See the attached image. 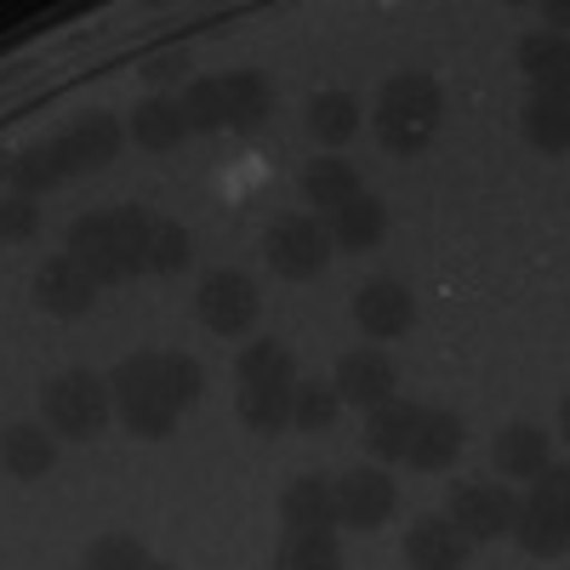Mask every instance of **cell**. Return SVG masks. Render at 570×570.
<instances>
[{
  "label": "cell",
  "mask_w": 570,
  "mask_h": 570,
  "mask_svg": "<svg viewBox=\"0 0 570 570\" xmlns=\"http://www.w3.org/2000/svg\"><path fill=\"white\" fill-rule=\"evenodd\" d=\"M149 228L155 217L137 206H109V212H86L69 223V257L104 285H126L137 274H149Z\"/></svg>",
  "instance_id": "cell-1"
},
{
  "label": "cell",
  "mask_w": 570,
  "mask_h": 570,
  "mask_svg": "<svg viewBox=\"0 0 570 570\" xmlns=\"http://www.w3.org/2000/svg\"><path fill=\"white\" fill-rule=\"evenodd\" d=\"M445 120V91L434 75H422V69H400L383 80V91H376V104H371V131L376 142H383L389 155L400 160H416L428 142H434Z\"/></svg>",
  "instance_id": "cell-2"
},
{
  "label": "cell",
  "mask_w": 570,
  "mask_h": 570,
  "mask_svg": "<svg viewBox=\"0 0 570 570\" xmlns=\"http://www.w3.org/2000/svg\"><path fill=\"white\" fill-rule=\"evenodd\" d=\"M109 400L120 411V422L137 440H166L177 428V400H171V376H166V348H142L126 354L109 376Z\"/></svg>",
  "instance_id": "cell-3"
},
{
  "label": "cell",
  "mask_w": 570,
  "mask_h": 570,
  "mask_svg": "<svg viewBox=\"0 0 570 570\" xmlns=\"http://www.w3.org/2000/svg\"><path fill=\"white\" fill-rule=\"evenodd\" d=\"M508 537L537 559H564V548H570V473L559 462H548L537 473L525 502H513Z\"/></svg>",
  "instance_id": "cell-4"
},
{
  "label": "cell",
  "mask_w": 570,
  "mask_h": 570,
  "mask_svg": "<svg viewBox=\"0 0 570 570\" xmlns=\"http://www.w3.org/2000/svg\"><path fill=\"white\" fill-rule=\"evenodd\" d=\"M40 416L58 440H98L109 416H115V400H109V383L91 371H63L40 389Z\"/></svg>",
  "instance_id": "cell-5"
},
{
  "label": "cell",
  "mask_w": 570,
  "mask_h": 570,
  "mask_svg": "<svg viewBox=\"0 0 570 570\" xmlns=\"http://www.w3.org/2000/svg\"><path fill=\"white\" fill-rule=\"evenodd\" d=\"M263 257L279 279H320L331 268V240H325V223L308 217V212H292V217H274L268 234H263Z\"/></svg>",
  "instance_id": "cell-6"
},
{
  "label": "cell",
  "mask_w": 570,
  "mask_h": 570,
  "mask_svg": "<svg viewBox=\"0 0 570 570\" xmlns=\"http://www.w3.org/2000/svg\"><path fill=\"white\" fill-rule=\"evenodd\" d=\"M445 525L473 548V542H497V537H508V525H513V497L502 491V485H491V480H462V485H451V497H445Z\"/></svg>",
  "instance_id": "cell-7"
},
{
  "label": "cell",
  "mask_w": 570,
  "mask_h": 570,
  "mask_svg": "<svg viewBox=\"0 0 570 570\" xmlns=\"http://www.w3.org/2000/svg\"><path fill=\"white\" fill-rule=\"evenodd\" d=\"M195 308H200V325L217 331V337H246V331L257 325L263 297L240 268H212L200 279V292H195Z\"/></svg>",
  "instance_id": "cell-8"
},
{
  "label": "cell",
  "mask_w": 570,
  "mask_h": 570,
  "mask_svg": "<svg viewBox=\"0 0 570 570\" xmlns=\"http://www.w3.org/2000/svg\"><path fill=\"white\" fill-rule=\"evenodd\" d=\"M120 142H126V131H120V120H115L109 109H86V115H75V120L52 137V149H58L63 177H86V171L115 166Z\"/></svg>",
  "instance_id": "cell-9"
},
{
  "label": "cell",
  "mask_w": 570,
  "mask_h": 570,
  "mask_svg": "<svg viewBox=\"0 0 570 570\" xmlns=\"http://www.w3.org/2000/svg\"><path fill=\"white\" fill-rule=\"evenodd\" d=\"M331 502H337V525H348V531H383L389 519H394V480L383 468H348V473H337L331 480Z\"/></svg>",
  "instance_id": "cell-10"
},
{
  "label": "cell",
  "mask_w": 570,
  "mask_h": 570,
  "mask_svg": "<svg viewBox=\"0 0 570 570\" xmlns=\"http://www.w3.org/2000/svg\"><path fill=\"white\" fill-rule=\"evenodd\" d=\"M354 325L365 331V337H376V343H394V337H405V331L416 325V297H411V285H400V279H365L360 292H354Z\"/></svg>",
  "instance_id": "cell-11"
},
{
  "label": "cell",
  "mask_w": 570,
  "mask_h": 570,
  "mask_svg": "<svg viewBox=\"0 0 570 570\" xmlns=\"http://www.w3.org/2000/svg\"><path fill=\"white\" fill-rule=\"evenodd\" d=\"M331 389H337V400L354 405V411H376V405L400 400V394H394V389H400V376H394V360H389L383 348H354V354L337 360V376H331Z\"/></svg>",
  "instance_id": "cell-12"
},
{
  "label": "cell",
  "mask_w": 570,
  "mask_h": 570,
  "mask_svg": "<svg viewBox=\"0 0 570 570\" xmlns=\"http://www.w3.org/2000/svg\"><path fill=\"white\" fill-rule=\"evenodd\" d=\"M35 303L46 314H58V320H80V314H91V303H98V279H91L69 252H58V257H46L35 268Z\"/></svg>",
  "instance_id": "cell-13"
},
{
  "label": "cell",
  "mask_w": 570,
  "mask_h": 570,
  "mask_svg": "<svg viewBox=\"0 0 570 570\" xmlns=\"http://www.w3.org/2000/svg\"><path fill=\"white\" fill-rule=\"evenodd\" d=\"M462 416L456 411H416V428H411V440H405V456L416 473H440L462 456Z\"/></svg>",
  "instance_id": "cell-14"
},
{
  "label": "cell",
  "mask_w": 570,
  "mask_h": 570,
  "mask_svg": "<svg viewBox=\"0 0 570 570\" xmlns=\"http://www.w3.org/2000/svg\"><path fill=\"white\" fill-rule=\"evenodd\" d=\"M279 525L292 537H331L337 531V502H331V485L320 473H303L279 491Z\"/></svg>",
  "instance_id": "cell-15"
},
{
  "label": "cell",
  "mask_w": 570,
  "mask_h": 570,
  "mask_svg": "<svg viewBox=\"0 0 570 570\" xmlns=\"http://www.w3.org/2000/svg\"><path fill=\"white\" fill-rule=\"evenodd\" d=\"M383 234H389V206L376 195H354L325 223V240L337 252H376V246H383Z\"/></svg>",
  "instance_id": "cell-16"
},
{
  "label": "cell",
  "mask_w": 570,
  "mask_h": 570,
  "mask_svg": "<svg viewBox=\"0 0 570 570\" xmlns=\"http://www.w3.org/2000/svg\"><path fill=\"white\" fill-rule=\"evenodd\" d=\"M52 462H58V434L46 422H12L0 434V468L12 480H40V473H52Z\"/></svg>",
  "instance_id": "cell-17"
},
{
  "label": "cell",
  "mask_w": 570,
  "mask_h": 570,
  "mask_svg": "<svg viewBox=\"0 0 570 570\" xmlns=\"http://www.w3.org/2000/svg\"><path fill=\"white\" fill-rule=\"evenodd\" d=\"M405 564L411 570H462L468 564V542L445 525V513H422L405 531Z\"/></svg>",
  "instance_id": "cell-18"
},
{
  "label": "cell",
  "mask_w": 570,
  "mask_h": 570,
  "mask_svg": "<svg viewBox=\"0 0 570 570\" xmlns=\"http://www.w3.org/2000/svg\"><path fill=\"white\" fill-rule=\"evenodd\" d=\"M491 462H497L502 480H537V473L548 468V434L531 428V422H513L491 440Z\"/></svg>",
  "instance_id": "cell-19"
},
{
  "label": "cell",
  "mask_w": 570,
  "mask_h": 570,
  "mask_svg": "<svg viewBox=\"0 0 570 570\" xmlns=\"http://www.w3.org/2000/svg\"><path fill=\"white\" fill-rule=\"evenodd\" d=\"M354 195H365L354 160H343V155H320V160H308V166H303V200H308V206H320L325 217L337 212V206H348Z\"/></svg>",
  "instance_id": "cell-20"
},
{
  "label": "cell",
  "mask_w": 570,
  "mask_h": 570,
  "mask_svg": "<svg viewBox=\"0 0 570 570\" xmlns=\"http://www.w3.org/2000/svg\"><path fill=\"white\" fill-rule=\"evenodd\" d=\"M513 63L525 69V80H531L537 91H564V75H570V46H564V35H559V29H537V35L519 40Z\"/></svg>",
  "instance_id": "cell-21"
},
{
  "label": "cell",
  "mask_w": 570,
  "mask_h": 570,
  "mask_svg": "<svg viewBox=\"0 0 570 570\" xmlns=\"http://www.w3.org/2000/svg\"><path fill=\"white\" fill-rule=\"evenodd\" d=\"M183 137H188V126H183V109H177V98H142L137 109H131V142L137 149H149V155H171V149H183Z\"/></svg>",
  "instance_id": "cell-22"
},
{
  "label": "cell",
  "mask_w": 570,
  "mask_h": 570,
  "mask_svg": "<svg viewBox=\"0 0 570 570\" xmlns=\"http://www.w3.org/2000/svg\"><path fill=\"white\" fill-rule=\"evenodd\" d=\"M360 98L354 91H320V98H308V115H303V126H308V137L320 142V149H343V142L360 131Z\"/></svg>",
  "instance_id": "cell-23"
},
{
  "label": "cell",
  "mask_w": 570,
  "mask_h": 570,
  "mask_svg": "<svg viewBox=\"0 0 570 570\" xmlns=\"http://www.w3.org/2000/svg\"><path fill=\"white\" fill-rule=\"evenodd\" d=\"M223 109H228V131H257L274 115V86L257 69H234L223 75Z\"/></svg>",
  "instance_id": "cell-24"
},
{
  "label": "cell",
  "mask_w": 570,
  "mask_h": 570,
  "mask_svg": "<svg viewBox=\"0 0 570 570\" xmlns=\"http://www.w3.org/2000/svg\"><path fill=\"white\" fill-rule=\"evenodd\" d=\"M519 126H525V142L542 155H564L570 149V104L564 91H531L525 115H519Z\"/></svg>",
  "instance_id": "cell-25"
},
{
  "label": "cell",
  "mask_w": 570,
  "mask_h": 570,
  "mask_svg": "<svg viewBox=\"0 0 570 570\" xmlns=\"http://www.w3.org/2000/svg\"><path fill=\"white\" fill-rule=\"evenodd\" d=\"M234 411L252 434H285L292 428V383H240Z\"/></svg>",
  "instance_id": "cell-26"
},
{
  "label": "cell",
  "mask_w": 570,
  "mask_h": 570,
  "mask_svg": "<svg viewBox=\"0 0 570 570\" xmlns=\"http://www.w3.org/2000/svg\"><path fill=\"white\" fill-rule=\"evenodd\" d=\"M416 411H422V405H405V400H389V405L365 411V445H371V456L400 462L411 428H416Z\"/></svg>",
  "instance_id": "cell-27"
},
{
  "label": "cell",
  "mask_w": 570,
  "mask_h": 570,
  "mask_svg": "<svg viewBox=\"0 0 570 570\" xmlns=\"http://www.w3.org/2000/svg\"><path fill=\"white\" fill-rule=\"evenodd\" d=\"M63 183V166H58V149L52 142H29V149L12 155V195L23 200H40V195H52V188Z\"/></svg>",
  "instance_id": "cell-28"
},
{
  "label": "cell",
  "mask_w": 570,
  "mask_h": 570,
  "mask_svg": "<svg viewBox=\"0 0 570 570\" xmlns=\"http://www.w3.org/2000/svg\"><path fill=\"white\" fill-rule=\"evenodd\" d=\"M343 416V400L331 383H292V428L297 434H331Z\"/></svg>",
  "instance_id": "cell-29"
},
{
  "label": "cell",
  "mask_w": 570,
  "mask_h": 570,
  "mask_svg": "<svg viewBox=\"0 0 570 570\" xmlns=\"http://www.w3.org/2000/svg\"><path fill=\"white\" fill-rule=\"evenodd\" d=\"M234 376H240V383H297V360L274 337L268 343H246L240 360H234Z\"/></svg>",
  "instance_id": "cell-30"
},
{
  "label": "cell",
  "mask_w": 570,
  "mask_h": 570,
  "mask_svg": "<svg viewBox=\"0 0 570 570\" xmlns=\"http://www.w3.org/2000/svg\"><path fill=\"white\" fill-rule=\"evenodd\" d=\"M177 109H183V126H188V131H223V126H228L223 80H212V75L188 80V86H183V98H177Z\"/></svg>",
  "instance_id": "cell-31"
},
{
  "label": "cell",
  "mask_w": 570,
  "mask_h": 570,
  "mask_svg": "<svg viewBox=\"0 0 570 570\" xmlns=\"http://www.w3.org/2000/svg\"><path fill=\"white\" fill-rule=\"evenodd\" d=\"M274 570H343V548L337 537H292L274 548Z\"/></svg>",
  "instance_id": "cell-32"
},
{
  "label": "cell",
  "mask_w": 570,
  "mask_h": 570,
  "mask_svg": "<svg viewBox=\"0 0 570 570\" xmlns=\"http://www.w3.org/2000/svg\"><path fill=\"white\" fill-rule=\"evenodd\" d=\"M188 257H195L188 228L171 223V217H155V228H149V274H183Z\"/></svg>",
  "instance_id": "cell-33"
},
{
  "label": "cell",
  "mask_w": 570,
  "mask_h": 570,
  "mask_svg": "<svg viewBox=\"0 0 570 570\" xmlns=\"http://www.w3.org/2000/svg\"><path fill=\"white\" fill-rule=\"evenodd\" d=\"M155 559H149V548H142L137 537H98L86 548V559H80V570H149Z\"/></svg>",
  "instance_id": "cell-34"
},
{
  "label": "cell",
  "mask_w": 570,
  "mask_h": 570,
  "mask_svg": "<svg viewBox=\"0 0 570 570\" xmlns=\"http://www.w3.org/2000/svg\"><path fill=\"white\" fill-rule=\"evenodd\" d=\"M40 234V206L23 195H0V240L7 246H29Z\"/></svg>",
  "instance_id": "cell-35"
},
{
  "label": "cell",
  "mask_w": 570,
  "mask_h": 570,
  "mask_svg": "<svg viewBox=\"0 0 570 570\" xmlns=\"http://www.w3.org/2000/svg\"><path fill=\"white\" fill-rule=\"evenodd\" d=\"M166 376H171V400H177V411H188V405L206 394V371H200L195 354H171V348H166Z\"/></svg>",
  "instance_id": "cell-36"
},
{
  "label": "cell",
  "mask_w": 570,
  "mask_h": 570,
  "mask_svg": "<svg viewBox=\"0 0 570 570\" xmlns=\"http://www.w3.org/2000/svg\"><path fill=\"white\" fill-rule=\"evenodd\" d=\"M188 69H195V58H188V46H160V52H149V58H142V80H149V86H177Z\"/></svg>",
  "instance_id": "cell-37"
},
{
  "label": "cell",
  "mask_w": 570,
  "mask_h": 570,
  "mask_svg": "<svg viewBox=\"0 0 570 570\" xmlns=\"http://www.w3.org/2000/svg\"><path fill=\"white\" fill-rule=\"evenodd\" d=\"M0 183H12V149L0 142Z\"/></svg>",
  "instance_id": "cell-38"
},
{
  "label": "cell",
  "mask_w": 570,
  "mask_h": 570,
  "mask_svg": "<svg viewBox=\"0 0 570 570\" xmlns=\"http://www.w3.org/2000/svg\"><path fill=\"white\" fill-rule=\"evenodd\" d=\"M149 570H171V564H160V559H155V564H149Z\"/></svg>",
  "instance_id": "cell-39"
}]
</instances>
